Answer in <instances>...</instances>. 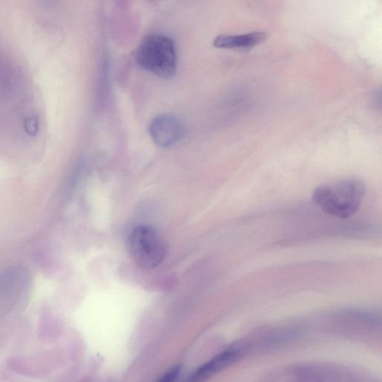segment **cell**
Segmentation results:
<instances>
[{
  "label": "cell",
  "instance_id": "cell-5",
  "mask_svg": "<svg viewBox=\"0 0 382 382\" xmlns=\"http://www.w3.org/2000/svg\"><path fill=\"white\" fill-rule=\"evenodd\" d=\"M245 351V347L242 345L228 348L196 370L189 382H203L208 380L223 369L237 362L244 356Z\"/></svg>",
  "mask_w": 382,
  "mask_h": 382
},
{
  "label": "cell",
  "instance_id": "cell-2",
  "mask_svg": "<svg viewBox=\"0 0 382 382\" xmlns=\"http://www.w3.org/2000/svg\"><path fill=\"white\" fill-rule=\"evenodd\" d=\"M135 58L139 66L162 78H172L177 72L176 48L172 40L166 36L146 37L140 42Z\"/></svg>",
  "mask_w": 382,
  "mask_h": 382
},
{
  "label": "cell",
  "instance_id": "cell-7",
  "mask_svg": "<svg viewBox=\"0 0 382 382\" xmlns=\"http://www.w3.org/2000/svg\"><path fill=\"white\" fill-rule=\"evenodd\" d=\"M267 38L263 31H254L243 35H221L213 41L214 47L221 49H250Z\"/></svg>",
  "mask_w": 382,
  "mask_h": 382
},
{
  "label": "cell",
  "instance_id": "cell-9",
  "mask_svg": "<svg viewBox=\"0 0 382 382\" xmlns=\"http://www.w3.org/2000/svg\"><path fill=\"white\" fill-rule=\"evenodd\" d=\"M27 132L31 135H35L38 130V119L35 116L29 117L25 123Z\"/></svg>",
  "mask_w": 382,
  "mask_h": 382
},
{
  "label": "cell",
  "instance_id": "cell-3",
  "mask_svg": "<svg viewBox=\"0 0 382 382\" xmlns=\"http://www.w3.org/2000/svg\"><path fill=\"white\" fill-rule=\"evenodd\" d=\"M128 252L140 268L152 270L159 266L167 254L165 240L154 228L138 226L131 231L126 241Z\"/></svg>",
  "mask_w": 382,
  "mask_h": 382
},
{
  "label": "cell",
  "instance_id": "cell-6",
  "mask_svg": "<svg viewBox=\"0 0 382 382\" xmlns=\"http://www.w3.org/2000/svg\"><path fill=\"white\" fill-rule=\"evenodd\" d=\"M21 71L17 63L5 52H0V93L10 96L21 86Z\"/></svg>",
  "mask_w": 382,
  "mask_h": 382
},
{
  "label": "cell",
  "instance_id": "cell-1",
  "mask_svg": "<svg viewBox=\"0 0 382 382\" xmlns=\"http://www.w3.org/2000/svg\"><path fill=\"white\" fill-rule=\"evenodd\" d=\"M365 195L366 187L362 182L348 179L316 188L312 200L324 213L347 219L358 212Z\"/></svg>",
  "mask_w": 382,
  "mask_h": 382
},
{
  "label": "cell",
  "instance_id": "cell-8",
  "mask_svg": "<svg viewBox=\"0 0 382 382\" xmlns=\"http://www.w3.org/2000/svg\"><path fill=\"white\" fill-rule=\"evenodd\" d=\"M180 367L176 366L170 369L166 374H163L157 382H175L180 373Z\"/></svg>",
  "mask_w": 382,
  "mask_h": 382
},
{
  "label": "cell",
  "instance_id": "cell-4",
  "mask_svg": "<svg viewBox=\"0 0 382 382\" xmlns=\"http://www.w3.org/2000/svg\"><path fill=\"white\" fill-rule=\"evenodd\" d=\"M183 133V127L179 119L168 115L156 117L149 125V134L152 140L161 147L176 144L182 138Z\"/></svg>",
  "mask_w": 382,
  "mask_h": 382
}]
</instances>
